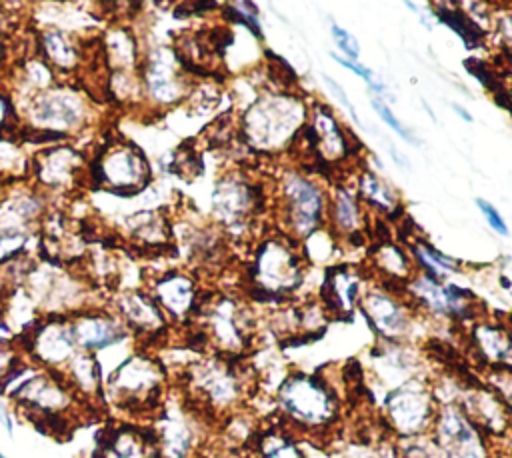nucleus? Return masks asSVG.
<instances>
[{"mask_svg": "<svg viewBox=\"0 0 512 458\" xmlns=\"http://www.w3.org/2000/svg\"><path fill=\"white\" fill-rule=\"evenodd\" d=\"M16 412L46 434L66 436L86 408L60 372L36 370L8 396Z\"/></svg>", "mask_w": 512, "mask_h": 458, "instance_id": "nucleus-1", "label": "nucleus"}, {"mask_svg": "<svg viewBox=\"0 0 512 458\" xmlns=\"http://www.w3.org/2000/svg\"><path fill=\"white\" fill-rule=\"evenodd\" d=\"M164 364L146 350H134L104 378V400L126 414L160 408L166 388Z\"/></svg>", "mask_w": 512, "mask_h": 458, "instance_id": "nucleus-2", "label": "nucleus"}, {"mask_svg": "<svg viewBox=\"0 0 512 458\" xmlns=\"http://www.w3.org/2000/svg\"><path fill=\"white\" fill-rule=\"evenodd\" d=\"M278 410L286 422L304 432H320L338 418V398L328 380L294 372L286 376L276 394Z\"/></svg>", "mask_w": 512, "mask_h": 458, "instance_id": "nucleus-3", "label": "nucleus"}, {"mask_svg": "<svg viewBox=\"0 0 512 458\" xmlns=\"http://www.w3.org/2000/svg\"><path fill=\"white\" fill-rule=\"evenodd\" d=\"M186 390L192 400L210 412H228L244 396V380L230 358L212 356L184 368Z\"/></svg>", "mask_w": 512, "mask_h": 458, "instance_id": "nucleus-4", "label": "nucleus"}, {"mask_svg": "<svg viewBox=\"0 0 512 458\" xmlns=\"http://www.w3.org/2000/svg\"><path fill=\"white\" fill-rule=\"evenodd\" d=\"M88 178L94 188L116 196H136L150 182V168L142 150L132 142L106 144L94 156Z\"/></svg>", "mask_w": 512, "mask_h": 458, "instance_id": "nucleus-5", "label": "nucleus"}, {"mask_svg": "<svg viewBox=\"0 0 512 458\" xmlns=\"http://www.w3.org/2000/svg\"><path fill=\"white\" fill-rule=\"evenodd\" d=\"M16 344L26 360L40 370L60 372L68 360L78 352L70 316L46 314L40 316L28 330L18 334Z\"/></svg>", "mask_w": 512, "mask_h": 458, "instance_id": "nucleus-6", "label": "nucleus"}, {"mask_svg": "<svg viewBox=\"0 0 512 458\" xmlns=\"http://www.w3.org/2000/svg\"><path fill=\"white\" fill-rule=\"evenodd\" d=\"M438 410L434 392L420 380L412 378L394 386L384 400V414L388 426L400 436L428 434Z\"/></svg>", "mask_w": 512, "mask_h": 458, "instance_id": "nucleus-7", "label": "nucleus"}, {"mask_svg": "<svg viewBox=\"0 0 512 458\" xmlns=\"http://www.w3.org/2000/svg\"><path fill=\"white\" fill-rule=\"evenodd\" d=\"M430 436L444 458H490L488 436L456 402L438 404Z\"/></svg>", "mask_w": 512, "mask_h": 458, "instance_id": "nucleus-8", "label": "nucleus"}, {"mask_svg": "<svg viewBox=\"0 0 512 458\" xmlns=\"http://www.w3.org/2000/svg\"><path fill=\"white\" fill-rule=\"evenodd\" d=\"M114 314L122 320L130 336L140 342L158 340L168 330V318L152 298L142 290H130L116 298Z\"/></svg>", "mask_w": 512, "mask_h": 458, "instance_id": "nucleus-9", "label": "nucleus"}, {"mask_svg": "<svg viewBox=\"0 0 512 458\" xmlns=\"http://www.w3.org/2000/svg\"><path fill=\"white\" fill-rule=\"evenodd\" d=\"M76 348L98 354L130 338L122 320L108 310H78L70 316Z\"/></svg>", "mask_w": 512, "mask_h": 458, "instance_id": "nucleus-10", "label": "nucleus"}, {"mask_svg": "<svg viewBox=\"0 0 512 458\" xmlns=\"http://www.w3.org/2000/svg\"><path fill=\"white\" fill-rule=\"evenodd\" d=\"M94 458H162L158 434L154 428L114 424L98 436Z\"/></svg>", "mask_w": 512, "mask_h": 458, "instance_id": "nucleus-11", "label": "nucleus"}, {"mask_svg": "<svg viewBox=\"0 0 512 458\" xmlns=\"http://www.w3.org/2000/svg\"><path fill=\"white\" fill-rule=\"evenodd\" d=\"M86 114L82 98L72 92L48 90L44 94H36L30 104V120L32 128H42L50 132H58L66 136V130H74L82 124Z\"/></svg>", "mask_w": 512, "mask_h": 458, "instance_id": "nucleus-12", "label": "nucleus"}, {"mask_svg": "<svg viewBox=\"0 0 512 458\" xmlns=\"http://www.w3.org/2000/svg\"><path fill=\"white\" fill-rule=\"evenodd\" d=\"M66 384L80 398L86 408H96L104 404V372L96 354L78 350L68 364L60 370Z\"/></svg>", "mask_w": 512, "mask_h": 458, "instance_id": "nucleus-13", "label": "nucleus"}, {"mask_svg": "<svg viewBox=\"0 0 512 458\" xmlns=\"http://www.w3.org/2000/svg\"><path fill=\"white\" fill-rule=\"evenodd\" d=\"M152 298L158 302L168 322H186L194 318L200 304L194 290V282L178 272L164 274L156 282Z\"/></svg>", "mask_w": 512, "mask_h": 458, "instance_id": "nucleus-14", "label": "nucleus"}, {"mask_svg": "<svg viewBox=\"0 0 512 458\" xmlns=\"http://www.w3.org/2000/svg\"><path fill=\"white\" fill-rule=\"evenodd\" d=\"M362 312L374 332L384 340L398 342L410 332V316L398 300L390 298L388 294H372L364 300Z\"/></svg>", "mask_w": 512, "mask_h": 458, "instance_id": "nucleus-15", "label": "nucleus"}, {"mask_svg": "<svg viewBox=\"0 0 512 458\" xmlns=\"http://www.w3.org/2000/svg\"><path fill=\"white\" fill-rule=\"evenodd\" d=\"M82 156L70 146H56L36 156L34 172L50 188H64L80 170Z\"/></svg>", "mask_w": 512, "mask_h": 458, "instance_id": "nucleus-16", "label": "nucleus"}, {"mask_svg": "<svg viewBox=\"0 0 512 458\" xmlns=\"http://www.w3.org/2000/svg\"><path fill=\"white\" fill-rule=\"evenodd\" d=\"M286 194L290 204L286 206L290 220L294 228L298 230H310L314 224L320 222L322 214V198L318 190L304 178H292L286 184Z\"/></svg>", "mask_w": 512, "mask_h": 458, "instance_id": "nucleus-17", "label": "nucleus"}, {"mask_svg": "<svg viewBox=\"0 0 512 458\" xmlns=\"http://www.w3.org/2000/svg\"><path fill=\"white\" fill-rule=\"evenodd\" d=\"M38 48H40L46 64H50L62 72L74 70L80 62V48L74 44V40L66 32H62L58 28L44 30L40 34Z\"/></svg>", "mask_w": 512, "mask_h": 458, "instance_id": "nucleus-18", "label": "nucleus"}, {"mask_svg": "<svg viewBox=\"0 0 512 458\" xmlns=\"http://www.w3.org/2000/svg\"><path fill=\"white\" fill-rule=\"evenodd\" d=\"M144 84H146V92L158 102H172L180 96L178 76L164 62L162 54L160 58L148 60L146 72H144Z\"/></svg>", "mask_w": 512, "mask_h": 458, "instance_id": "nucleus-19", "label": "nucleus"}, {"mask_svg": "<svg viewBox=\"0 0 512 458\" xmlns=\"http://www.w3.org/2000/svg\"><path fill=\"white\" fill-rule=\"evenodd\" d=\"M254 448L258 458H306L298 442L280 432L278 428L256 434Z\"/></svg>", "mask_w": 512, "mask_h": 458, "instance_id": "nucleus-20", "label": "nucleus"}, {"mask_svg": "<svg viewBox=\"0 0 512 458\" xmlns=\"http://www.w3.org/2000/svg\"><path fill=\"white\" fill-rule=\"evenodd\" d=\"M436 18L444 24H448L466 44V48H478L486 36V32L464 12L450 8L448 4H442L436 12Z\"/></svg>", "mask_w": 512, "mask_h": 458, "instance_id": "nucleus-21", "label": "nucleus"}, {"mask_svg": "<svg viewBox=\"0 0 512 458\" xmlns=\"http://www.w3.org/2000/svg\"><path fill=\"white\" fill-rule=\"evenodd\" d=\"M360 196L380 208V210H386L388 214H392L396 208H400V204L396 202V194L392 188L384 186L372 172H364L362 178H360Z\"/></svg>", "mask_w": 512, "mask_h": 458, "instance_id": "nucleus-22", "label": "nucleus"}, {"mask_svg": "<svg viewBox=\"0 0 512 458\" xmlns=\"http://www.w3.org/2000/svg\"><path fill=\"white\" fill-rule=\"evenodd\" d=\"M130 222H134V224H130L132 236L142 240L148 248L164 244V240H166L164 236L168 234V230H166V222L158 214H154V212L138 214Z\"/></svg>", "mask_w": 512, "mask_h": 458, "instance_id": "nucleus-23", "label": "nucleus"}, {"mask_svg": "<svg viewBox=\"0 0 512 458\" xmlns=\"http://www.w3.org/2000/svg\"><path fill=\"white\" fill-rule=\"evenodd\" d=\"M396 458H444L434 438L428 434L400 438L396 444Z\"/></svg>", "mask_w": 512, "mask_h": 458, "instance_id": "nucleus-24", "label": "nucleus"}, {"mask_svg": "<svg viewBox=\"0 0 512 458\" xmlns=\"http://www.w3.org/2000/svg\"><path fill=\"white\" fill-rule=\"evenodd\" d=\"M486 384L496 392V396L502 400L512 416V364L488 368Z\"/></svg>", "mask_w": 512, "mask_h": 458, "instance_id": "nucleus-25", "label": "nucleus"}, {"mask_svg": "<svg viewBox=\"0 0 512 458\" xmlns=\"http://www.w3.org/2000/svg\"><path fill=\"white\" fill-rule=\"evenodd\" d=\"M358 202L346 192L342 190L336 198V204H334V216H336V222L344 228V230H352L356 228V216H358Z\"/></svg>", "mask_w": 512, "mask_h": 458, "instance_id": "nucleus-26", "label": "nucleus"}, {"mask_svg": "<svg viewBox=\"0 0 512 458\" xmlns=\"http://www.w3.org/2000/svg\"><path fill=\"white\" fill-rule=\"evenodd\" d=\"M464 66H466V70H468L472 76H476V78L480 80V84H482L484 88H488L490 92L498 94V92L504 90L502 84H500V80H498V76L494 74V70H492L486 62H482V60H478V58H466V60H464Z\"/></svg>", "mask_w": 512, "mask_h": 458, "instance_id": "nucleus-27", "label": "nucleus"}, {"mask_svg": "<svg viewBox=\"0 0 512 458\" xmlns=\"http://www.w3.org/2000/svg\"><path fill=\"white\" fill-rule=\"evenodd\" d=\"M22 352L16 342L0 338V380L22 360Z\"/></svg>", "mask_w": 512, "mask_h": 458, "instance_id": "nucleus-28", "label": "nucleus"}, {"mask_svg": "<svg viewBox=\"0 0 512 458\" xmlns=\"http://www.w3.org/2000/svg\"><path fill=\"white\" fill-rule=\"evenodd\" d=\"M372 106H374V110L378 112V116H380V118H382V120H384V122H386V124H388V126H390V128H392L400 138L410 140L412 144H416V142H414V138H412V134H410V132L400 124V120L392 114V110H390V108H388L380 98H372Z\"/></svg>", "mask_w": 512, "mask_h": 458, "instance_id": "nucleus-29", "label": "nucleus"}, {"mask_svg": "<svg viewBox=\"0 0 512 458\" xmlns=\"http://www.w3.org/2000/svg\"><path fill=\"white\" fill-rule=\"evenodd\" d=\"M332 38L336 40L338 48L346 54L348 60H356V58H358V52H360V50H358V42H356L354 36H350L344 28L332 24Z\"/></svg>", "mask_w": 512, "mask_h": 458, "instance_id": "nucleus-30", "label": "nucleus"}, {"mask_svg": "<svg viewBox=\"0 0 512 458\" xmlns=\"http://www.w3.org/2000/svg\"><path fill=\"white\" fill-rule=\"evenodd\" d=\"M476 204H478V208H480V212L484 214V218L488 220V224H490V228L492 230H496L498 234H502V236H506L508 234V226H506V222L502 220V216L496 212V208L490 204V202H486V200H482V198H478L476 200Z\"/></svg>", "mask_w": 512, "mask_h": 458, "instance_id": "nucleus-31", "label": "nucleus"}, {"mask_svg": "<svg viewBox=\"0 0 512 458\" xmlns=\"http://www.w3.org/2000/svg\"><path fill=\"white\" fill-rule=\"evenodd\" d=\"M324 82L334 90V94H336V98L346 106V110H348V114L354 118V122L356 124H360V118H358V114H356V110H354V106L350 104V100H348V96H346V92L340 88V84H336L332 78H328V76H324Z\"/></svg>", "mask_w": 512, "mask_h": 458, "instance_id": "nucleus-32", "label": "nucleus"}, {"mask_svg": "<svg viewBox=\"0 0 512 458\" xmlns=\"http://www.w3.org/2000/svg\"><path fill=\"white\" fill-rule=\"evenodd\" d=\"M0 426H4V430L8 432V434H12V414H10V410L6 408V404L0 400Z\"/></svg>", "mask_w": 512, "mask_h": 458, "instance_id": "nucleus-33", "label": "nucleus"}, {"mask_svg": "<svg viewBox=\"0 0 512 458\" xmlns=\"http://www.w3.org/2000/svg\"><path fill=\"white\" fill-rule=\"evenodd\" d=\"M454 110H456V112H458V114H460V116H462L466 122H472V116H470V114H468V112H466L462 106H456V104H454Z\"/></svg>", "mask_w": 512, "mask_h": 458, "instance_id": "nucleus-34", "label": "nucleus"}, {"mask_svg": "<svg viewBox=\"0 0 512 458\" xmlns=\"http://www.w3.org/2000/svg\"><path fill=\"white\" fill-rule=\"evenodd\" d=\"M0 58H2V44H0Z\"/></svg>", "mask_w": 512, "mask_h": 458, "instance_id": "nucleus-35", "label": "nucleus"}, {"mask_svg": "<svg viewBox=\"0 0 512 458\" xmlns=\"http://www.w3.org/2000/svg\"><path fill=\"white\" fill-rule=\"evenodd\" d=\"M0 458H6V456H4V454H2V452H0Z\"/></svg>", "mask_w": 512, "mask_h": 458, "instance_id": "nucleus-36", "label": "nucleus"}, {"mask_svg": "<svg viewBox=\"0 0 512 458\" xmlns=\"http://www.w3.org/2000/svg\"><path fill=\"white\" fill-rule=\"evenodd\" d=\"M216 458H226V456H216Z\"/></svg>", "mask_w": 512, "mask_h": 458, "instance_id": "nucleus-37", "label": "nucleus"}]
</instances>
